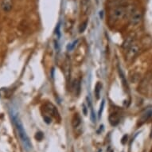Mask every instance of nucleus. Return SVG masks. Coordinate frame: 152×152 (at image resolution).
<instances>
[{
    "instance_id": "nucleus-1",
    "label": "nucleus",
    "mask_w": 152,
    "mask_h": 152,
    "mask_svg": "<svg viewBox=\"0 0 152 152\" xmlns=\"http://www.w3.org/2000/svg\"><path fill=\"white\" fill-rule=\"evenodd\" d=\"M13 120H14V123H15V127H16V129H17L18 133V135L20 137L21 141H22L23 146H24V148L26 151H30L32 148V144L30 142V140L29 137H28L25 129H24L23 123L21 122V120H19V118L18 117L17 115H13Z\"/></svg>"
},
{
    "instance_id": "nucleus-2",
    "label": "nucleus",
    "mask_w": 152,
    "mask_h": 152,
    "mask_svg": "<svg viewBox=\"0 0 152 152\" xmlns=\"http://www.w3.org/2000/svg\"><path fill=\"white\" fill-rule=\"evenodd\" d=\"M127 13V9L124 7H119L115 8L111 14V18L113 21H119L124 18Z\"/></svg>"
},
{
    "instance_id": "nucleus-3",
    "label": "nucleus",
    "mask_w": 152,
    "mask_h": 152,
    "mask_svg": "<svg viewBox=\"0 0 152 152\" xmlns=\"http://www.w3.org/2000/svg\"><path fill=\"white\" fill-rule=\"evenodd\" d=\"M142 12L140 10H132V14H131V17H130V23L132 26H137L140 24L141 20H142Z\"/></svg>"
},
{
    "instance_id": "nucleus-4",
    "label": "nucleus",
    "mask_w": 152,
    "mask_h": 152,
    "mask_svg": "<svg viewBox=\"0 0 152 152\" xmlns=\"http://www.w3.org/2000/svg\"><path fill=\"white\" fill-rule=\"evenodd\" d=\"M139 51H140V47H139L137 45H135V44H132V45L127 49V58H129V59L134 58L135 56L138 54Z\"/></svg>"
},
{
    "instance_id": "nucleus-5",
    "label": "nucleus",
    "mask_w": 152,
    "mask_h": 152,
    "mask_svg": "<svg viewBox=\"0 0 152 152\" xmlns=\"http://www.w3.org/2000/svg\"><path fill=\"white\" fill-rule=\"evenodd\" d=\"M1 8L4 12H10L13 8V0H3Z\"/></svg>"
},
{
    "instance_id": "nucleus-6",
    "label": "nucleus",
    "mask_w": 152,
    "mask_h": 152,
    "mask_svg": "<svg viewBox=\"0 0 152 152\" xmlns=\"http://www.w3.org/2000/svg\"><path fill=\"white\" fill-rule=\"evenodd\" d=\"M120 115L118 113H112L109 116V123L112 126H116L120 123Z\"/></svg>"
},
{
    "instance_id": "nucleus-7",
    "label": "nucleus",
    "mask_w": 152,
    "mask_h": 152,
    "mask_svg": "<svg viewBox=\"0 0 152 152\" xmlns=\"http://www.w3.org/2000/svg\"><path fill=\"white\" fill-rule=\"evenodd\" d=\"M45 109L49 113H50L51 115H53V116H58V110H57V108H56L53 105L51 104H45Z\"/></svg>"
},
{
    "instance_id": "nucleus-8",
    "label": "nucleus",
    "mask_w": 152,
    "mask_h": 152,
    "mask_svg": "<svg viewBox=\"0 0 152 152\" xmlns=\"http://www.w3.org/2000/svg\"><path fill=\"white\" fill-rule=\"evenodd\" d=\"M80 122H81V120H80V116L77 114L72 120V126L74 127H77L80 124Z\"/></svg>"
},
{
    "instance_id": "nucleus-9",
    "label": "nucleus",
    "mask_w": 152,
    "mask_h": 152,
    "mask_svg": "<svg viewBox=\"0 0 152 152\" xmlns=\"http://www.w3.org/2000/svg\"><path fill=\"white\" fill-rule=\"evenodd\" d=\"M101 88H102V85L100 84V82H98L95 87V94H96V99H99L100 98V90H101Z\"/></svg>"
},
{
    "instance_id": "nucleus-10",
    "label": "nucleus",
    "mask_w": 152,
    "mask_h": 152,
    "mask_svg": "<svg viewBox=\"0 0 152 152\" xmlns=\"http://www.w3.org/2000/svg\"><path fill=\"white\" fill-rule=\"evenodd\" d=\"M132 44H133V43H132V38H127V40L124 42V43L123 44V47L124 48V49H128Z\"/></svg>"
},
{
    "instance_id": "nucleus-11",
    "label": "nucleus",
    "mask_w": 152,
    "mask_h": 152,
    "mask_svg": "<svg viewBox=\"0 0 152 152\" xmlns=\"http://www.w3.org/2000/svg\"><path fill=\"white\" fill-rule=\"evenodd\" d=\"M87 25H88V21H85V23H83L80 26V29H79V32L80 33H83L85 30V29L87 28Z\"/></svg>"
},
{
    "instance_id": "nucleus-12",
    "label": "nucleus",
    "mask_w": 152,
    "mask_h": 152,
    "mask_svg": "<svg viewBox=\"0 0 152 152\" xmlns=\"http://www.w3.org/2000/svg\"><path fill=\"white\" fill-rule=\"evenodd\" d=\"M43 137H44V135H43L42 132H37L36 133V135H35V138H36V140H38V141H41V140H42Z\"/></svg>"
},
{
    "instance_id": "nucleus-13",
    "label": "nucleus",
    "mask_w": 152,
    "mask_h": 152,
    "mask_svg": "<svg viewBox=\"0 0 152 152\" xmlns=\"http://www.w3.org/2000/svg\"><path fill=\"white\" fill-rule=\"evenodd\" d=\"M104 100H103L102 103H101V104H100V110H99V112H98V117H99V119H100V116H101L103 110H104Z\"/></svg>"
},
{
    "instance_id": "nucleus-14",
    "label": "nucleus",
    "mask_w": 152,
    "mask_h": 152,
    "mask_svg": "<svg viewBox=\"0 0 152 152\" xmlns=\"http://www.w3.org/2000/svg\"><path fill=\"white\" fill-rule=\"evenodd\" d=\"M89 106L91 107V120H92V123L96 122V116H95L94 112H93V109L92 108V106H91V103L89 102Z\"/></svg>"
},
{
    "instance_id": "nucleus-15",
    "label": "nucleus",
    "mask_w": 152,
    "mask_h": 152,
    "mask_svg": "<svg viewBox=\"0 0 152 152\" xmlns=\"http://www.w3.org/2000/svg\"><path fill=\"white\" fill-rule=\"evenodd\" d=\"M77 43H78V40L75 41V42H72V44H70V45H69V47H68V49H69V50H73V48H74L75 46H76V45H77Z\"/></svg>"
},
{
    "instance_id": "nucleus-16",
    "label": "nucleus",
    "mask_w": 152,
    "mask_h": 152,
    "mask_svg": "<svg viewBox=\"0 0 152 152\" xmlns=\"http://www.w3.org/2000/svg\"><path fill=\"white\" fill-rule=\"evenodd\" d=\"M127 141V135H124V137L122 138V140H121V142H122V144H126V142Z\"/></svg>"
},
{
    "instance_id": "nucleus-17",
    "label": "nucleus",
    "mask_w": 152,
    "mask_h": 152,
    "mask_svg": "<svg viewBox=\"0 0 152 152\" xmlns=\"http://www.w3.org/2000/svg\"><path fill=\"white\" fill-rule=\"evenodd\" d=\"M44 120H45V121L46 124H50V123H51V119H50V117L45 116V117H44Z\"/></svg>"
},
{
    "instance_id": "nucleus-18",
    "label": "nucleus",
    "mask_w": 152,
    "mask_h": 152,
    "mask_svg": "<svg viewBox=\"0 0 152 152\" xmlns=\"http://www.w3.org/2000/svg\"><path fill=\"white\" fill-rule=\"evenodd\" d=\"M83 108H84V113H85V115L87 114V110H86V107H85V105H83Z\"/></svg>"
},
{
    "instance_id": "nucleus-19",
    "label": "nucleus",
    "mask_w": 152,
    "mask_h": 152,
    "mask_svg": "<svg viewBox=\"0 0 152 152\" xmlns=\"http://www.w3.org/2000/svg\"><path fill=\"white\" fill-rule=\"evenodd\" d=\"M103 13H104V11H103V10L100 12V18H103V15H104Z\"/></svg>"
},
{
    "instance_id": "nucleus-20",
    "label": "nucleus",
    "mask_w": 152,
    "mask_h": 152,
    "mask_svg": "<svg viewBox=\"0 0 152 152\" xmlns=\"http://www.w3.org/2000/svg\"><path fill=\"white\" fill-rule=\"evenodd\" d=\"M110 152H114V151H110Z\"/></svg>"
}]
</instances>
